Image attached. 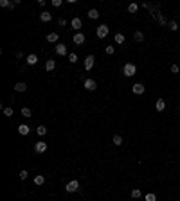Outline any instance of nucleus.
I'll use <instances>...</instances> for the list:
<instances>
[{
  "label": "nucleus",
  "instance_id": "nucleus-10",
  "mask_svg": "<svg viewBox=\"0 0 180 201\" xmlns=\"http://www.w3.org/2000/svg\"><path fill=\"white\" fill-rule=\"evenodd\" d=\"M34 151L36 153H45V151H47V144H45V142H36L34 144Z\"/></svg>",
  "mask_w": 180,
  "mask_h": 201
},
{
  "label": "nucleus",
  "instance_id": "nucleus-22",
  "mask_svg": "<svg viewBox=\"0 0 180 201\" xmlns=\"http://www.w3.org/2000/svg\"><path fill=\"white\" fill-rule=\"evenodd\" d=\"M112 142H114V145H123V137L121 135H115L114 138H112Z\"/></svg>",
  "mask_w": 180,
  "mask_h": 201
},
{
  "label": "nucleus",
  "instance_id": "nucleus-16",
  "mask_svg": "<svg viewBox=\"0 0 180 201\" xmlns=\"http://www.w3.org/2000/svg\"><path fill=\"white\" fill-rule=\"evenodd\" d=\"M164 108H166V103H164V99H158L157 103H155V110H157V111H164Z\"/></svg>",
  "mask_w": 180,
  "mask_h": 201
},
{
  "label": "nucleus",
  "instance_id": "nucleus-7",
  "mask_svg": "<svg viewBox=\"0 0 180 201\" xmlns=\"http://www.w3.org/2000/svg\"><path fill=\"white\" fill-rule=\"evenodd\" d=\"M56 54H59V56H67V54H69V50H67V47H65L63 43H58V45H56Z\"/></svg>",
  "mask_w": 180,
  "mask_h": 201
},
{
  "label": "nucleus",
  "instance_id": "nucleus-35",
  "mask_svg": "<svg viewBox=\"0 0 180 201\" xmlns=\"http://www.w3.org/2000/svg\"><path fill=\"white\" fill-rule=\"evenodd\" d=\"M171 74H178V65H171Z\"/></svg>",
  "mask_w": 180,
  "mask_h": 201
},
{
  "label": "nucleus",
  "instance_id": "nucleus-20",
  "mask_svg": "<svg viewBox=\"0 0 180 201\" xmlns=\"http://www.w3.org/2000/svg\"><path fill=\"white\" fill-rule=\"evenodd\" d=\"M133 40H135V42H139V43H141L142 40H144V34H142L141 31H135V34H133Z\"/></svg>",
  "mask_w": 180,
  "mask_h": 201
},
{
  "label": "nucleus",
  "instance_id": "nucleus-24",
  "mask_svg": "<svg viewBox=\"0 0 180 201\" xmlns=\"http://www.w3.org/2000/svg\"><path fill=\"white\" fill-rule=\"evenodd\" d=\"M36 133H38V137H43L45 133H47V128H45V126H38V128H36Z\"/></svg>",
  "mask_w": 180,
  "mask_h": 201
},
{
  "label": "nucleus",
  "instance_id": "nucleus-12",
  "mask_svg": "<svg viewBox=\"0 0 180 201\" xmlns=\"http://www.w3.org/2000/svg\"><path fill=\"white\" fill-rule=\"evenodd\" d=\"M58 40H59L58 32H49V34H47V42H51V43H56Z\"/></svg>",
  "mask_w": 180,
  "mask_h": 201
},
{
  "label": "nucleus",
  "instance_id": "nucleus-29",
  "mask_svg": "<svg viewBox=\"0 0 180 201\" xmlns=\"http://www.w3.org/2000/svg\"><path fill=\"white\" fill-rule=\"evenodd\" d=\"M69 61L70 63H76L78 61V54H76V52H70V54H69Z\"/></svg>",
  "mask_w": 180,
  "mask_h": 201
},
{
  "label": "nucleus",
  "instance_id": "nucleus-37",
  "mask_svg": "<svg viewBox=\"0 0 180 201\" xmlns=\"http://www.w3.org/2000/svg\"><path fill=\"white\" fill-rule=\"evenodd\" d=\"M58 23H59V25H67V20H65V18H59Z\"/></svg>",
  "mask_w": 180,
  "mask_h": 201
},
{
  "label": "nucleus",
  "instance_id": "nucleus-33",
  "mask_svg": "<svg viewBox=\"0 0 180 201\" xmlns=\"http://www.w3.org/2000/svg\"><path fill=\"white\" fill-rule=\"evenodd\" d=\"M27 176H29L27 171H20V180H27Z\"/></svg>",
  "mask_w": 180,
  "mask_h": 201
},
{
  "label": "nucleus",
  "instance_id": "nucleus-34",
  "mask_svg": "<svg viewBox=\"0 0 180 201\" xmlns=\"http://www.w3.org/2000/svg\"><path fill=\"white\" fill-rule=\"evenodd\" d=\"M114 52H115V49H114L112 45H108V47H106V54H114Z\"/></svg>",
  "mask_w": 180,
  "mask_h": 201
},
{
  "label": "nucleus",
  "instance_id": "nucleus-36",
  "mask_svg": "<svg viewBox=\"0 0 180 201\" xmlns=\"http://www.w3.org/2000/svg\"><path fill=\"white\" fill-rule=\"evenodd\" d=\"M52 5H54V7H59V5H61V0H52Z\"/></svg>",
  "mask_w": 180,
  "mask_h": 201
},
{
  "label": "nucleus",
  "instance_id": "nucleus-4",
  "mask_svg": "<svg viewBox=\"0 0 180 201\" xmlns=\"http://www.w3.org/2000/svg\"><path fill=\"white\" fill-rule=\"evenodd\" d=\"M83 86H85L86 90H90V92H92V90H96V88H97V83L94 81V79H85V81H83Z\"/></svg>",
  "mask_w": 180,
  "mask_h": 201
},
{
  "label": "nucleus",
  "instance_id": "nucleus-18",
  "mask_svg": "<svg viewBox=\"0 0 180 201\" xmlns=\"http://www.w3.org/2000/svg\"><path fill=\"white\" fill-rule=\"evenodd\" d=\"M0 5H2V7H9V9H13L15 7V2H9V0H0Z\"/></svg>",
  "mask_w": 180,
  "mask_h": 201
},
{
  "label": "nucleus",
  "instance_id": "nucleus-1",
  "mask_svg": "<svg viewBox=\"0 0 180 201\" xmlns=\"http://www.w3.org/2000/svg\"><path fill=\"white\" fill-rule=\"evenodd\" d=\"M123 74L126 77H133L137 74V66L133 65V63H126L124 66H123Z\"/></svg>",
  "mask_w": 180,
  "mask_h": 201
},
{
  "label": "nucleus",
  "instance_id": "nucleus-14",
  "mask_svg": "<svg viewBox=\"0 0 180 201\" xmlns=\"http://www.w3.org/2000/svg\"><path fill=\"white\" fill-rule=\"evenodd\" d=\"M54 66H56V61H54V59H47V63H45V70H47V72H51V70H54Z\"/></svg>",
  "mask_w": 180,
  "mask_h": 201
},
{
  "label": "nucleus",
  "instance_id": "nucleus-31",
  "mask_svg": "<svg viewBox=\"0 0 180 201\" xmlns=\"http://www.w3.org/2000/svg\"><path fill=\"white\" fill-rule=\"evenodd\" d=\"M4 110V115L5 117H13V113H15V111H13V108H2Z\"/></svg>",
  "mask_w": 180,
  "mask_h": 201
},
{
  "label": "nucleus",
  "instance_id": "nucleus-32",
  "mask_svg": "<svg viewBox=\"0 0 180 201\" xmlns=\"http://www.w3.org/2000/svg\"><path fill=\"white\" fill-rule=\"evenodd\" d=\"M141 194H142V192L139 190V189H133V190H131V198H141Z\"/></svg>",
  "mask_w": 180,
  "mask_h": 201
},
{
  "label": "nucleus",
  "instance_id": "nucleus-8",
  "mask_svg": "<svg viewBox=\"0 0 180 201\" xmlns=\"http://www.w3.org/2000/svg\"><path fill=\"white\" fill-rule=\"evenodd\" d=\"M70 27L72 29H81L83 27V22H81V18H72V22H70Z\"/></svg>",
  "mask_w": 180,
  "mask_h": 201
},
{
  "label": "nucleus",
  "instance_id": "nucleus-30",
  "mask_svg": "<svg viewBox=\"0 0 180 201\" xmlns=\"http://www.w3.org/2000/svg\"><path fill=\"white\" fill-rule=\"evenodd\" d=\"M115 43H124V36L121 34V32H117V34H115Z\"/></svg>",
  "mask_w": 180,
  "mask_h": 201
},
{
  "label": "nucleus",
  "instance_id": "nucleus-26",
  "mask_svg": "<svg viewBox=\"0 0 180 201\" xmlns=\"http://www.w3.org/2000/svg\"><path fill=\"white\" fill-rule=\"evenodd\" d=\"M139 11V5L137 4H130L128 5V13H131V15H133V13H137Z\"/></svg>",
  "mask_w": 180,
  "mask_h": 201
},
{
  "label": "nucleus",
  "instance_id": "nucleus-28",
  "mask_svg": "<svg viewBox=\"0 0 180 201\" xmlns=\"http://www.w3.org/2000/svg\"><path fill=\"white\" fill-rule=\"evenodd\" d=\"M144 199L146 201H157V196L153 192H150V194H146V196H144Z\"/></svg>",
  "mask_w": 180,
  "mask_h": 201
},
{
  "label": "nucleus",
  "instance_id": "nucleus-38",
  "mask_svg": "<svg viewBox=\"0 0 180 201\" xmlns=\"http://www.w3.org/2000/svg\"><path fill=\"white\" fill-rule=\"evenodd\" d=\"M178 111H180V106H178Z\"/></svg>",
  "mask_w": 180,
  "mask_h": 201
},
{
  "label": "nucleus",
  "instance_id": "nucleus-21",
  "mask_svg": "<svg viewBox=\"0 0 180 201\" xmlns=\"http://www.w3.org/2000/svg\"><path fill=\"white\" fill-rule=\"evenodd\" d=\"M168 27H169V31H178V23H177V20H169Z\"/></svg>",
  "mask_w": 180,
  "mask_h": 201
},
{
  "label": "nucleus",
  "instance_id": "nucleus-9",
  "mask_svg": "<svg viewBox=\"0 0 180 201\" xmlns=\"http://www.w3.org/2000/svg\"><path fill=\"white\" fill-rule=\"evenodd\" d=\"M74 43L76 45H83L85 43V34H83V32H76V34H74Z\"/></svg>",
  "mask_w": 180,
  "mask_h": 201
},
{
  "label": "nucleus",
  "instance_id": "nucleus-13",
  "mask_svg": "<svg viewBox=\"0 0 180 201\" xmlns=\"http://www.w3.org/2000/svg\"><path fill=\"white\" fill-rule=\"evenodd\" d=\"M29 131H31V128H29L27 124L18 126V133H20V135H29Z\"/></svg>",
  "mask_w": 180,
  "mask_h": 201
},
{
  "label": "nucleus",
  "instance_id": "nucleus-2",
  "mask_svg": "<svg viewBox=\"0 0 180 201\" xmlns=\"http://www.w3.org/2000/svg\"><path fill=\"white\" fill-rule=\"evenodd\" d=\"M108 32H110V29H108V25H106V23H101V25H99V27L96 29V34H97L99 40L106 38V36H108Z\"/></svg>",
  "mask_w": 180,
  "mask_h": 201
},
{
  "label": "nucleus",
  "instance_id": "nucleus-15",
  "mask_svg": "<svg viewBox=\"0 0 180 201\" xmlns=\"http://www.w3.org/2000/svg\"><path fill=\"white\" fill-rule=\"evenodd\" d=\"M157 22H158V25H162V27H166V25H168L169 22H168V18H166V15H158V18H157Z\"/></svg>",
  "mask_w": 180,
  "mask_h": 201
},
{
  "label": "nucleus",
  "instance_id": "nucleus-3",
  "mask_svg": "<svg viewBox=\"0 0 180 201\" xmlns=\"http://www.w3.org/2000/svg\"><path fill=\"white\" fill-rule=\"evenodd\" d=\"M78 189H79V182H78V180H72V182H69L67 187H65L67 192H76Z\"/></svg>",
  "mask_w": 180,
  "mask_h": 201
},
{
  "label": "nucleus",
  "instance_id": "nucleus-23",
  "mask_svg": "<svg viewBox=\"0 0 180 201\" xmlns=\"http://www.w3.org/2000/svg\"><path fill=\"white\" fill-rule=\"evenodd\" d=\"M88 18H92V20L99 18V11H97V9H90V11H88Z\"/></svg>",
  "mask_w": 180,
  "mask_h": 201
},
{
  "label": "nucleus",
  "instance_id": "nucleus-25",
  "mask_svg": "<svg viewBox=\"0 0 180 201\" xmlns=\"http://www.w3.org/2000/svg\"><path fill=\"white\" fill-rule=\"evenodd\" d=\"M34 183H36V185H43V183H45V178L42 176V174H38V176L34 178Z\"/></svg>",
  "mask_w": 180,
  "mask_h": 201
},
{
  "label": "nucleus",
  "instance_id": "nucleus-6",
  "mask_svg": "<svg viewBox=\"0 0 180 201\" xmlns=\"http://www.w3.org/2000/svg\"><path fill=\"white\" fill-rule=\"evenodd\" d=\"M133 93H135V95H142V93H144V84H141V83H135V84H133Z\"/></svg>",
  "mask_w": 180,
  "mask_h": 201
},
{
  "label": "nucleus",
  "instance_id": "nucleus-5",
  "mask_svg": "<svg viewBox=\"0 0 180 201\" xmlns=\"http://www.w3.org/2000/svg\"><path fill=\"white\" fill-rule=\"evenodd\" d=\"M94 63H96V58L94 56H86L85 58V70H92Z\"/></svg>",
  "mask_w": 180,
  "mask_h": 201
},
{
  "label": "nucleus",
  "instance_id": "nucleus-19",
  "mask_svg": "<svg viewBox=\"0 0 180 201\" xmlns=\"http://www.w3.org/2000/svg\"><path fill=\"white\" fill-rule=\"evenodd\" d=\"M27 63H29V65H36V63H38V56H36V54H29V56H27Z\"/></svg>",
  "mask_w": 180,
  "mask_h": 201
},
{
  "label": "nucleus",
  "instance_id": "nucleus-27",
  "mask_svg": "<svg viewBox=\"0 0 180 201\" xmlns=\"http://www.w3.org/2000/svg\"><path fill=\"white\" fill-rule=\"evenodd\" d=\"M22 115H24V117H32V115H31V108L24 106V108H22Z\"/></svg>",
  "mask_w": 180,
  "mask_h": 201
},
{
  "label": "nucleus",
  "instance_id": "nucleus-11",
  "mask_svg": "<svg viewBox=\"0 0 180 201\" xmlns=\"http://www.w3.org/2000/svg\"><path fill=\"white\" fill-rule=\"evenodd\" d=\"M40 20L47 23V22H51V20H52V15H51L49 11H43V13H40Z\"/></svg>",
  "mask_w": 180,
  "mask_h": 201
},
{
  "label": "nucleus",
  "instance_id": "nucleus-17",
  "mask_svg": "<svg viewBox=\"0 0 180 201\" xmlns=\"http://www.w3.org/2000/svg\"><path fill=\"white\" fill-rule=\"evenodd\" d=\"M15 90H16V92H25V90H27V84H25L24 81H20V83L15 84Z\"/></svg>",
  "mask_w": 180,
  "mask_h": 201
}]
</instances>
